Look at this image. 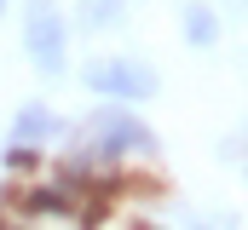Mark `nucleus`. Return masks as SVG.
<instances>
[{
  "instance_id": "obj_1",
  "label": "nucleus",
  "mask_w": 248,
  "mask_h": 230,
  "mask_svg": "<svg viewBox=\"0 0 248 230\" xmlns=\"http://www.w3.org/2000/svg\"><path fill=\"white\" fill-rule=\"evenodd\" d=\"M23 52L41 75H63L69 69V23H63L58 0H29L23 6Z\"/></svg>"
},
{
  "instance_id": "obj_2",
  "label": "nucleus",
  "mask_w": 248,
  "mask_h": 230,
  "mask_svg": "<svg viewBox=\"0 0 248 230\" xmlns=\"http://www.w3.org/2000/svg\"><path fill=\"white\" fill-rule=\"evenodd\" d=\"M87 92H98L110 104H150L162 92V75L144 58H98V63H87Z\"/></svg>"
},
{
  "instance_id": "obj_3",
  "label": "nucleus",
  "mask_w": 248,
  "mask_h": 230,
  "mask_svg": "<svg viewBox=\"0 0 248 230\" xmlns=\"http://www.w3.org/2000/svg\"><path fill=\"white\" fill-rule=\"evenodd\" d=\"M63 132H69V127H63V115L52 110V104H23V110L12 115L6 144H12V150H35V156H41L46 144H58Z\"/></svg>"
},
{
  "instance_id": "obj_4",
  "label": "nucleus",
  "mask_w": 248,
  "mask_h": 230,
  "mask_svg": "<svg viewBox=\"0 0 248 230\" xmlns=\"http://www.w3.org/2000/svg\"><path fill=\"white\" fill-rule=\"evenodd\" d=\"M179 23H185V41H190V46H202V52L219 41V12L202 6V0H185V6H179Z\"/></svg>"
},
{
  "instance_id": "obj_5",
  "label": "nucleus",
  "mask_w": 248,
  "mask_h": 230,
  "mask_svg": "<svg viewBox=\"0 0 248 230\" xmlns=\"http://www.w3.org/2000/svg\"><path fill=\"white\" fill-rule=\"evenodd\" d=\"M139 0H81V23L87 29H116Z\"/></svg>"
},
{
  "instance_id": "obj_6",
  "label": "nucleus",
  "mask_w": 248,
  "mask_h": 230,
  "mask_svg": "<svg viewBox=\"0 0 248 230\" xmlns=\"http://www.w3.org/2000/svg\"><path fill=\"white\" fill-rule=\"evenodd\" d=\"M6 6H12V0H0V17H6Z\"/></svg>"
}]
</instances>
